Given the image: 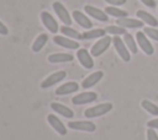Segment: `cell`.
Masks as SVG:
<instances>
[{"label":"cell","instance_id":"cell-12","mask_svg":"<svg viewBox=\"0 0 158 140\" xmlns=\"http://www.w3.org/2000/svg\"><path fill=\"white\" fill-rule=\"evenodd\" d=\"M53 42L62 47V48H65V49H78L79 48V42L72 39V38H68L65 36H54L53 37Z\"/></svg>","mask_w":158,"mask_h":140},{"label":"cell","instance_id":"cell-28","mask_svg":"<svg viewBox=\"0 0 158 140\" xmlns=\"http://www.w3.org/2000/svg\"><path fill=\"white\" fill-rule=\"evenodd\" d=\"M143 32L149 38H152V39H154V41L158 42V29H156L153 27H146V28H143Z\"/></svg>","mask_w":158,"mask_h":140},{"label":"cell","instance_id":"cell-9","mask_svg":"<svg viewBox=\"0 0 158 140\" xmlns=\"http://www.w3.org/2000/svg\"><path fill=\"white\" fill-rule=\"evenodd\" d=\"M136 39H137V43L139 45V48L142 49V52L147 55H152L154 53V48L153 45L151 44V42L148 41V38L146 37L144 32H137L136 33Z\"/></svg>","mask_w":158,"mask_h":140},{"label":"cell","instance_id":"cell-1","mask_svg":"<svg viewBox=\"0 0 158 140\" xmlns=\"http://www.w3.org/2000/svg\"><path fill=\"white\" fill-rule=\"evenodd\" d=\"M112 109V103H100L98 106H94V107H90L88 109H85L84 112V115L86 118H96V117H101L106 113H109L110 111Z\"/></svg>","mask_w":158,"mask_h":140},{"label":"cell","instance_id":"cell-26","mask_svg":"<svg viewBox=\"0 0 158 140\" xmlns=\"http://www.w3.org/2000/svg\"><path fill=\"white\" fill-rule=\"evenodd\" d=\"M141 106L143 107V109H146L148 113L153 114V115H158V106L154 104L153 102L148 101V99H143L141 102Z\"/></svg>","mask_w":158,"mask_h":140},{"label":"cell","instance_id":"cell-29","mask_svg":"<svg viewBox=\"0 0 158 140\" xmlns=\"http://www.w3.org/2000/svg\"><path fill=\"white\" fill-rule=\"evenodd\" d=\"M147 140H158V135L154 131V129L148 128V130H147Z\"/></svg>","mask_w":158,"mask_h":140},{"label":"cell","instance_id":"cell-24","mask_svg":"<svg viewBox=\"0 0 158 140\" xmlns=\"http://www.w3.org/2000/svg\"><path fill=\"white\" fill-rule=\"evenodd\" d=\"M105 12L109 16H114L117 18H123V17H127V15H128L127 11L118 9L117 6H107V7H105Z\"/></svg>","mask_w":158,"mask_h":140},{"label":"cell","instance_id":"cell-32","mask_svg":"<svg viewBox=\"0 0 158 140\" xmlns=\"http://www.w3.org/2000/svg\"><path fill=\"white\" fill-rule=\"evenodd\" d=\"M147 126L151 129H158V118L157 119H152L147 123Z\"/></svg>","mask_w":158,"mask_h":140},{"label":"cell","instance_id":"cell-30","mask_svg":"<svg viewBox=\"0 0 158 140\" xmlns=\"http://www.w3.org/2000/svg\"><path fill=\"white\" fill-rule=\"evenodd\" d=\"M107 4H110L111 6H121L123 4H126L127 0H105Z\"/></svg>","mask_w":158,"mask_h":140},{"label":"cell","instance_id":"cell-5","mask_svg":"<svg viewBox=\"0 0 158 140\" xmlns=\"http://www.w3.org/2000/svg\"><path fill=\"white\" fill-rule=\"evenodd\" d=\"M65 76H67V72L64 70H59L57 72H53L41 82V87L42 88H49V87L57 85L58 82H60L62 80H64Z\"/></svg>","mask_w":158,"mask_h":140},{"label":"cell","instance_id":"cell-15","mask_svg":"<svg viewBox=\"0 0 158 140\" xmlns=\"http://www.w3.org/2000/svg\"><path fill=\"white\" fill-rule=\"evenodd\" d=\"M102 77H104V72L102 71H95V72L90 74L89 76H86L81 81V87L83 88H90V87L95 86Z\"/></svg>","mask_w":158,"mask_h":140},{"label":"cell","instance_id":"cell-6","mask_svg":"<svg viewBox=\"0 0 158 140\" xmlns=\"http://www.w3.org/2000/svg\"><path fill=\"white\" fill-rule=\"evenodd\" d=\"M41 21L44 25V27L51 32V33H57L59 31V26L58 22L56 21V18L48 12V11H42L41 12Z\"/></svg>","mask_w":158,"mask_h":140},{"label":"cell","instance_id":"cell-22","mask_svg":"<svg viewBox=\"0 0 158 140\" xmlns=\"http://www.w3.org/2000/svg\"><path fill=\"white\" fill-rule=\"evenodd\" d=\"M136 15H137L138 18H141V21L148 23L149 26H152V27H157V26H158V21H157V18H156L154 16H152L151 14H148L147 11L138 10Z\"/></svg>","mask_w":158,"mask_h":140},{"label":"cell","instance_id":"cell-3","mask_svg":"<svg viewBox=\"0 0 158 140\" xmlns=\"http://www.w3.org/2000/svg\"><path fill=\"white\" fill-rule=\"evenodd\" d=\"M112 43H114V47H115L117 54L120 55V58H121L123 61L128 63V61L131 60V54H130V50H128V48L126 47L123 39L120 38L118 36H116V37L112 38Z\"/></svg>","mask_w":158,"mask_h":140},{"label":"cell","instance_id":"cell-2","mask_svg":"<svg viewBox=\"0 0 158 140\" xmlns=\"http://www.w3.org/2000/svg\"><path fill=\"white\" fill-rule=\"evenodd\" d=\"M112 43V38L110 36H105L102 38H100L90 49V54L93 56H100L101 54H104L107 48L110 47V44Z\"/></svg>","mask_w":158,"mask_h":140},{"label":"cell","instance_id":"cell-7","mask_svg":"<svg viewBox=\"0 0 158 140\" xmlns=\"http://www.w3.org/2000/svg\"><path fill=\"white\" fill-rule=\"evenodd\" d=\"M91 56L93 55L85 48H80L77 52V59L80 63V65L85 69H93L94 68V60Z\"/></svg>","mask_w":158,"mask_h":140},{"label":"cell","instance_id":"cell-16","mask_svg":"<svg viewBox=\"0 0 158 140\" xmlns=\"http://www.w3.org/2000/svg\"><path fill=\"white\" fill-rule=\"evenodd\" d=\"M116 23H117V26L123 27V28H141L143 26V21L136 20V18H130V17L117 18Z\"/></svg>","mask_w":158,"mask_h":140},{"label":"cell","instance_id":"cell-27","mask_svg":"<svg viewBox=\"0 0 158 140\" xmlns=\"http://www.w3.org/2000/svg\"><path fill=\"white\" fill-rule=\"evenodd\" d=\"M106 33L112 34V36H121V34H126V28L120 27V26H109L105 28Z\"/></svg>","mask_w":158,"mask_h":140},{"label":"cell","instance_id":"cell-14","mask_svg":"<svg viewBox=\"0 0 158 140\" xmlns=\"http://www.w3.org/2000/svg\"><path fill=\"white\" fill-rule=\"evenodd\" d=\"M72 17L74 18V21L83 28H86V29H91L93 27V23L91 21L89 20V17L86 15H84L81 11H78V10H74L73 14H72Z\"/></svg>","mask_w":158,"mask_h":140},{"label":"cell","instance_id":"cell-31","mask_svg":"<svg viewBox=\"0 0 158 140\" xmlns=\"http://www.w3.org/2000/svg\"><path fill=\"white\" fill-rule=\"evenodd\" d=\"M143 5H146L147 7H156V0H139Z\"/></svg>","mask_w":158,"mask_h":140},{"label":"cell","instance_id":"cell-19","mask_svg":"<svg viewBox=\"0 0 158 140\" xmlns=\"http://www.w3.org/2000/svg\"><path fill=\"white\" fill-rule=\"evenodd\" d=\"M74 59V56L72 54H67V53H54L51 54L47 60L51 64H58V63H70Z\"/></svg>","mask_w":158,"mask_h":140},{"label":"cell","instance_id":"cell-20","mask_svg":"<svg viewBox=\"0 0 158 140\" xmlns=\"http://www.w3.org/2000/svg\"><path fill=\"white\" fill-rule=\"evenodd\" d=\"M81 36H83V39L85 41L94 39V38H102L106 36V31L104 28H94V29H88L83 32Z\"/></svg>","mask_w":158,"mask_h":140},{"label":"cell","instance_id":"cell-18","mask_svg":"<svg viewBox=\"0 0 158 140\" xmlns=\"http://www.w3.org/2000/svg\"><path fill=\"white\" fill-rule=\"evenodd\" d=\"M51 108H52L56 113H58L59 115H62V117H64V118L70 119V118L74 117V112H73L69 107H67V106H64V104H62V103L52 102V103H51Z\"/></svg>","mask_w":158,"mask_h":140},{"label":"cell","instance_id":"cell-4","mask_svg":"<svg viewBox=\"0 0 158 140\" xmlns=\"http://www.w3.org/2000/svg\"><path fill=\"white\" fill-rule=\"evenodd\" d=\"M52 7H53L56 15L58 16V18H59L65 26H70V25H72V17H70V15H69V11L67 10V7H65L62 2L54 1L53 5H52Z\"/></svg>","mask_w":158,"mask_h":140},{"label":"cell","instance_id":"cell-33","mask_svg":"<svg viewBox=\"0 0 158 140\" xmlns=\"http://www.w3.org/2000/svg\"><path fill=\"white\" fill-rule=\"evenodd\" d=\"M0 34L1 36H7L9 34V28L0 21Z\"/></svg>","mask_w":158,"mask_h":140},{"label":"cell","instance_id":"cell-10","mask_svg":"<svg viewBox=\"0 0 158 140\" xmlns=\"http://www.w3.org/2000/svg\"><path fill=\"white\" fill-rule=\"evenodd\" d=\"M98 98V93L93 92V91H88V92H81L78 93L77 96H74L72 98L73 104H86V103H91L94 101H96Z\"/></svg>","mask_w":158,"mask_h":140},{"label":"cell","instance_id":"cell-8","mask_svg":"<svg viewBox=\"0 0 158 140\" xmlns=\"http://www.w3.org/2000/svg\"><path fill=\"white\" fill-rule=\"evenodd\" d=\"M68 126L73 130H80V131H88L93 133L96 130V125L93 122L89 120H75V122H69Z\"/></svg>","mask_w":158,"mask_h":140},{"label":"cell","instance_id":"cell-23","mask_svg":"<svg viewBox=\"0 0 158 140\" xmlns=\"http://www.w3.org/2000/svg\"><path fill=\"white\" fill-rule=\"evenodd\" d=\"M47 42H48V34L41 33L40 36H37V38H36L35 42L32 43V52H35V53L41 52L42 48L46 45Z\"/></svg>","mask_w":158,"mask_h":140},{"label":"cell","instance_id":"cell-25","mask_svg":"<svg viewBox=\"0 0 158 140\" xmlns=\"http://www.w3.org/2000/svg\"><path fill=\"white\" fill-rule=\"evenodd\" d=\"M123 42H125L126 47L128 48V50H130L131 53H133V54L137 53V44H136V42H135L132 34H130V33L123 34Z\"/></svg>","mask_w":158,"mask_h":140},{"label":"cell","instance_id":"cell-13","mask_svg":"<svg viewBox=\"0 0 158 140\" xmlns=\"http://www.w3.org/2000/svg\"><path fill=\"white\" fill-rule=\"evenodd\" d=\"M47 122L48 124L59 134V135H65L67 134V126L63 124L62 120H59V118L54 114H48L47 115Z\"/></svg>","mask_w":158,"mask_h":140},{"label":"cell","instance_id":"cell-21","mask_svg":"<svg viewBox=\"0 0 158 140\" xmlns=\"http://www.w3.org/2000/svg\"><path fill=\"white\" fill-rule=\"evenodd\" d=\"M59 31L62 32V34L63 36H65V37H68V38H72V39H74V41H77V39H83V36H81V33H79L77 29H74V28H72L70 26H62V27H59Z\"/></svg>","mask_w":158,"mask_h":140},{"label":"cell","instance_id":"cell-17","mask_svg":"<svg viewBox=\"0 0 158 140\" xmlns=\"http://www.w3.org/2000/svg\"><path fill=\"white\" fill-rule=\"evenodd\" d=\"M79 90V85L78 82L75 81H69V82H65L63 84L62 86H59L57 90H56V95L58 96H64V95H69V93H74Z\"/></svg>","mask_w":158,"mask_h":140},{"label":"cell","instance_id":"cell-11","mask_svg":"<svg viewBox=\"0 0 158 140\" xmlns=\"http://www.w3.org/2000/svg\"><path fill=\"white\" fill-rule=\"evenodd\" d=\"M84 11L90 17H93V18L100 21V22H106L109 20V15L105 11H102L101 9H98V7L93 6V5H85L84 6Z\"/></svg>","mask_w":158,"mask_h":140}]
</instances>
